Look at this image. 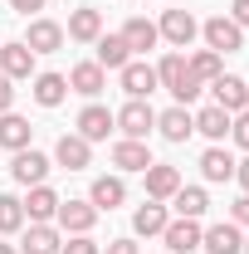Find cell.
I'll list each match as a JSON object with an SVG mask.
<instances>
[{
    "label": "cell",
    "mask_w": 249,
    "mask_h": 254,
    "mask_svg": "<svg viewBox=\"0 0 249 254\" xmlns=\"http://www.w3.org/2000/svg\"><path fill=\"white\" fill-rule=\"evenodd\" d=\"M156 83H161L166 93L176 98L181 108H190V103L200 98V88H205V83H200V78L186 68V54H166V59L156 64Z\"/></svg>",
    "instance_id": "cell-1"
},
{
    "label": "cell",
    "mask_w": 249,
    "mask_h": 254,
    "mask_svg": "<svg viewBox=\"0 0 249 254\" xmlns=\"http://www.w3.org/2000/svg\"><path fill=\"white\" fill-rule=\"evenodd\" d=\"M113 123H118L123 137L147 142V137H152V127H156V113H152V103H147V98H127V108H123V113H113Z\"/></svg>",
    "instance_id": "cell-2"
},
{
    "label": "cell",
    "mask_w": 249,
    "mask_h": 254,
    "mask_svg": "<svg viewBox=\"0 0 249 254\" xmlns=\"http://www.w3.org/2000/svg\"><path fill=\"white\" fill-rule=\"evenodd\" d=\"M200 34H205V49H215V54H240V49H245V30H240L230 15H210V20L200 25Z\"/></svg>",
    "instance_id": "cell-3"
},
{
    "label": "cell",
    "mask_w": 249,
    "mask_h": 254,
    "mask_svg": "<svg viewBox=\"0 0 249 254\" xmlns=\"http://www.w3.org/2000/svg\"><path fill=\"white\" fill-rule=\"evenodd\" d=\"M156 34H161L166 44H176V49H190V39L200 34V25H195V15H190V10H166V15H161V25H156Z\"/></svg>",
    "instance_id": "cell-4"
},
{
    "label": "cell",
    "mask_w": 249,
    "mask_h": 254,
    "mask_svg": "<svg viewBox=\"0 0 249 254\" xmlns=\"http://www.w3.org/2000/svg\"><path fill=\"white\" fill-rule=\"evenodd\" d=\"M210 93H215V108H225L230 118L249 108V83L240 78V73H220L215 83H210Z\"/></svg>",
    "instance_id": "cell-5"
},
{
    "label": "cell",
    "mask_w": 249,
    "mask_h": 254,
    "mask_svg": "<svg viewBox=\"0 0 249 254\" xmlns=\"http://www.w3.org/2000/svg\"><path fill=\"white\" fill-rule=\"evenodd\" d=\"M54 220H59V230H68V235H88L98 225V205L93 200H59Z\"/></svg>",
    "instance_id": "cell-6"
},
{
    "label": "cell",
    "mask_w": 249,
    "mask_h": 254,
    "mask_svg": "<svg viewBox=\"0 0 249 254\" xmlns=\"http://www.w3.org/2000/svg\"><path fill=\"white\" fill-rule=\"evenodd\" d=\"M200 220H186V215H176V220H166V230H161V240H166V254H190L200 250Z\"/></svg>",
    "instance_id": "cell-7"
},
{
    "label": "cell",
    "mask_w": 249,
    "mask_h": 254,
    "mask_svg": "<svg viewBox=\"0 0 249 254\" xmlns=\"http://www.w3.org/2000/svg\"><path fill=\"white\" fill-rule=\"evenodd\" d=\"M118 73H123V93L127 98H152L156 88H161V83H156V68L142 64V59H127Z\"/></svg>",
    "instance_id": "cell-8"
},
{
    "label": "cell",
    "mask_w": 249,
    "mask_h": 254,
    "mask_svg": "<svg viewBox=\"0 0 249 254\" xmlns=\"http://www.w3.org/2000/svg\"><path fill=\"white\" fill-rule=\"evenodd\" d=\"M200 250L205 254H240L245 250V235H240L235 220H220V225H210V230L200 235Z\"/></svg>",
    "instance_id": "cell-9"
},
{
    "label": "cell",
    "mask_w": 249,
    "mask_h": 254,
    "mask_svg": "<svg viewBox=\"0 0 249 254\" xmlns=\"http://www.w3.org/2000/svg\"><path fill=\"white\" fill-rule=\"evenodd\" d=\"M0 73L15 83V78H34V54L25 39H15V44H0Z\"/></svg>",
    "instance_id": "cell-10"
},
{
    "label": "cell",
    "mask_w": 249,
    "mask_h": 254,
    "mask_svg": "<svg viewBox=\"0 0 249 254\" xmlns=\"http://www.w3.org/2000/svg\"><path fill=\"white\" fill-rule=\"evenodd\" d=\"M68 88H73V93H83V98H98L103 88H108V68H103L98 59L73 64V68H68Z\"/></svg>",
    "instance_id": "cell-11"
},
{
    "label": "cell",
    "mask_w": 249,
    "mask_h": 254,
    "mask_svg": "<svg viewBox=\"0 0 249 254\" xmlns=\"http://www.w3.org/2000/svg\"><path fill=\"white\" fill-rule=\"evenodd\" d=\"M10 171H15V181H20V186H44V176H49V157H44V152H34V147H25V152H15Z\"/></svg>",
    "instance_id": "cell-12"
},
{
    "label": "cell",
    "mask_w": 249,
    "mask_h": 254,
    "mask_svg": "<svg viewBox=\"0 0 249 254\" xmlns=\"http://www.w3.org/2000/svg\"><path fill=\"white\" fill-rule=\"evenodd\" d=\"M156 132H161L166 142H186L190 132H195V113L176 103V108H166V113H156Z\"/></svg>",
    "instance_id": "cell-13"
},
{
    "label": "cell",
    "mask_w": 249,
    "mask_h": 254,
    "mask_svg": "<svg viewBox=\"0 0 249 254\" xmlns=\"http://www.w3.org/2000/svg\"><path fill=\"white\" fill-rule=\"evenodd\" d=\"M54 161H59V166H68V171H83V166L93 161V142H83L78 132H63L59 147H54Z\"/></svg>",
    "instance_id": "cell-14"
},
{
    "label": "cell",
    "mask_w": 249,
    "mask_h": 254,
    "mask_svg": "<svg viewBox=\"0 0 249 254\" xmlns=\"http://www.w3.org/2000/svg\"><path fill=\"white\" fill-rule=\"evenodd\" d=\"M142 176H147V200H171V195L181 190V171H176V166H161V161H152Z\"/></svg>",
    "instance_id": "cell-15"
},
{
    "label": "cell",
    "mask_w": 249,
    "mask_h": 254,
    "mask_svg": "<svg viewBox=\"0 0 249 254\" xmlns=\"http://www.w3.org/2000/svg\"><path fill=\"white\" fill-rule=\"evenodd\" d=\"M25 44H30V54H54V49H63V25L59 20H30Z\"/></svg>",
    "instance_id": "cell-16"
},
{
    "label": "cell",
    "mask_w": 249,
    "mask_h": 254,
    "mask_svg": "<svg viewBox=\"0 0 249 254\" xmlns=\"http://www.w3.org/2000/svg\"><path fill=\"white\" fill-rule=\"evenodd\" d=\"M113 127L118 123H113V113H108L103 103H88V108L78 113V137H83V142H103Z\"/></svg>",
    "instance_id": "cell-17"
},
{
    "label": "cell",
    "mask_w": 249,
    "mask_h": 254,
    "mask_svg": "<svg viewBox=\"0 0 249 254\" xmlns=\"http://www.w3.org/2000/svg\"><path fill=\"white\" fill-rule=\"evenodd\" d=\"M200 176H205L210 186H220V181H235V157H230L225 147H205V152H200Z\"/></svg>",
    "instance_id": "cell-18"
},
{
    "label": "cell",
    "mask_w": 249,
    "mask_h": 254,
    "mask_svg": "<svg viewBox=\"0 0 249 254\" xmlns=\"http://www.w3.org/2000/svg\"><path fill=\"white\" fill-rule=\"evenodd\" d=\"M88 200L98 205V215H103V210H118V205L127 200V181L123 176H98L93 190H88Z\"/></svg>",
    "instance_id": "cell-19"
},
{
    "label": "cell",
    "mask_w": 249,
    "mask_h": 254,
    "mask_svg": "<svg viewBox=\"0 0 249 254\" xmlns=\"http://www.w3.org/2000/svg\"><path fill=\"white\" fill-rule=\"evenodd\" d=\"M30 137H34V127L25 123L20 113H0V147H5V152H25Z\"/></svg>",
    "instance_id": "cell-20"
},
{
    "label": "cell",
    "mask_w": 249,
    "mask_h": 254,
    "mask_svg": "<svg viewBox=\"0 0 249 254\" xmlns=\"http://www.w3.org/2000/svg\"><path fill=\"white\" fill-rule=\"evenodd\" d=\"M34 103H39V108H59L63 98H68V78H63V73H34Z\"/></svg>",
    "instance_id": "cell-21"
},
{
    "label": "cell",
    "mask_w": 249,
    "mask_h": 254,
    "mask_svg": "<svg viewBox=\"0 0 249 254\" xmlns=\"http://www.w3.org/2000/svg\"><path fill=\"white\" fill-rule=\"evenodd\" d=\"M123 39H127V49H132V54H147V49H156V39H161V34H156V25L147 20V15H132V20L123 25Z\"/></svg>",
    "instance_id": "cell-22"
},
{
    "label": "cell",
    "mask_w": 249,
    "mask_h": 254,
    "mask_svg": "<svg viewBox=\"0 0 249 254\" xmlns=\"http://www.w3.org/2000/svg\"><path fill=\"white\" fill-rule=\"evenodd\" d=\"M113 166H118V171H147V166H152L147 142H132V137H123V142L113 147Z\"/></svg>",
    "instance_id": "cell-23"
},
{
    "label": "cell",
    "mask_w": 249,
    "mask_h": 254,
    "mask_svg": "<svg viewBox=\"0 0 249 254\" xmlns=\"http://www.w3.org/2000/svg\"><path fill=\"white\" fill-rule=\"evenodd\" d=\"M54 210H59V195L49 186H30V200H25V220L30 225H49L54 220Z\"/></svg>",
    "instance_id": "cell-24"
},
{
    "label": "cell",
    "mask_w": 249,
    "mask_h": 254,
    "mask_svg": "<svg viewBox=\"0 0 249 254\" xmlns=\"http://www.w3.org/2000/svg\"><path fill=\"white\" fill-rule=\"evenodd\" d=\"M230 123H235V118H230L225 108H215V103L195 113V132H200V137H210V142H225V137H230Z\"/></svg>",
    "instance_id": "cell-25"
},
{
    "label": "cell",
    "mask_w": 249,
    "mask_h": 254,
    "mask_svg": "<svg viewBox=\"0 0 249 254\" xmlns=\"http://www.w3.org/2000/svg\"><path fill=\"white\" fill-rule=\"evenodd\" d=\"M166 220H171V215H166V205H161V200H147V205H137V210H132V230H137V235H147V240L161 235Z\"/></svg>",
    "instance_id": "cell-26"
},
{
    "label": "cell",
    "mask_w": 249,
    "mask_h": 254,
    "mask_svg": "<svg viewBox=\"0 0 249 254\" xmlns=\"http://www.w3.org/2000/svg\"><path fill=\"white\" fill-rule=\"evenodd\" d=\"M59 245H63V235L54 230V225H30L25 240H20L25 254H59Z\"/></svg>",
    "instance_id": "cell-27"
},
{
    "label": "cell",
    "mask_w": 249,
    "mask_h": 254,
    "mask_svg": "<svg viewBox=\"0 0 249 254\" xmlns=\"http://www.w3.org/2000/svg\"><path fill=\"white\" fill-rule=\"evenodd\" d=\"M171 205H176V215H186V220H200V215L210 210V195H205V186H181L176 195H171Z\"/></svg>",
    "instance_id": "cell-28"
},
{
    "label": "cell",
    "mask_w": 249,
    "mask_h": 254,
    "mask_svg": "<svg viewBox=\"0 0 249 254\" xmlns=\"http://www.w3.org/2000/svg\"><path fill=\"white\" fill-rule=\"evenodd\" d=\"M93 44H98V64H103V68H123V64L132 59V49H127L123 34H98Z\"/></svg>",
    "instance_id": "cell-29"
},
{
    "label": "cell",
    "mask_w": 249,
    "mask_h": 254,
    "mask_svg": "<svg viewBox=\"0 0 249 254\" xmlns=\"http://www.w3.org/2000/svg\"><path fill=\"white\" fill-rule=\"evenodd\" d=\"M98 34H103V15H98V10H73V15H68V39L93 44Z\"/></svg>",
    "instance_id": "cell-30"
},
{
    "label": "cell",
    "mask_w": 249,
    "mask_h": 254,
    "mask_svg": "<svg viewBox=\"0 0 249 254\" xmlns=\"http://www.w3.org/2000/svg\"><path fill=\"white\" fill-rule=\"evenodd\" d=\"M186 68L200 78V83H215L220 73H225V54H215V49H195V54L186 59Z\"/></svg>",
    "instance_id": "cell-31"
},
{
    "label": "cell",
    "mask_w": 249,
    "mask_h": 254,
    "mask_svg": "<svg viewBox=\"0 0 249 254\" xmlns=\"http://www.w3.org/2000/svg\"><path fill=\"white\" fill-rule=\"evenodd\" d=\"M20 230H25V200L0 195V235H20Z\"/></svg>",
    "instance_id": "cell-32"
},
{
    "label": "cell",
    "mask_w": 249,
    "mask_h": 254,
    "mask_svg": "<svg viewBox=\"0 0 249 254\" xmlns=\"http://www.w3.org/2000/svg\"><path fill=\"white\" fill-rule=\"evenodd\" d=\"M59 254H103V250H98L88 235H68V240L59 245Z\"/></svg>",
    "instance_id": "cell-33"
},
{
    "label": "cell",
    "mask_w": 249,
    "mask_h": 254,
    "mask_svg": "<svg viewBox=\"0 0 249 254\" xmlns=\"http://www.w3.org/2000/svg\"><path fill=\"white\" fill-rule=\"evenodd\" d=\"M230 137H235V142L249 152V108H245V113H235V123H230Z\"/></svg>",
    "instance_id": "cell-34"
},
{
    "label": "cell",
    "mask_w": 249,
    "mask_h": 254,
    "mask_svg": "<svg viewBox=\"0 0 249 254\" xmlns=\"http://www.w3.org/2000/svg\"><path fill=\"white\" fill-rule=\"evenodd\" d=\"M230 20H235L240 30H249V0H235V5H230Z\"/></svg>",
    "instance_id": "cell-35"
},
{
    "label": "cell",
    "mask_w": 249,
    "mask_h": 254,
    "mask_svg": "<svg viewBox=\"0 0 249 254\" xmlns=\"http://www.w3.org/2000/svg\"><path fill=\"white\" fill-rule=\"evenodd\" d=\"M230 220H235V225H249V195H240V200L230 205Z\"/></svg>",
    "instance_id": "cell-36"
},
{
    "label": "cell",
    "mask_w": 249,
    "mask_h": 254,
    "mask_svg": "<svg viewBox=\"0 0 249 254\" xmlns=\"http://www.w3.org/2000/svg\"><path fill=\"white\" fill-rule=\"evenodd\" d=\"M103 254H142V250H137V240H108Z\"/></svg>",
    "instance_id": "cell-37"
},
{
    "label": "cell",
    "mask_w": 249,
    "mask_h": 254,
    "mask_svg": "<svg viewBox=\"0 0 249 254\" xmlns=\"http://www.w3.org/2000/svg\"><path fill=\"white\" fill-rule=\"evenodd\" d=\"M10 103H15V88H10V78L0 73V113H10Z\"/></svg>",
    "instance_id": "cell-38"
},
{
    "label": "cell",
    "mask_w": 249,
    "mask_h": 254,
    "mask_svg": "<svg viewBox=\"0 0 249 254\" xmlns=\"http://www.w3.org/2000/svg\"><path fill=\"white\" fill-rule=\"evenodd\" d=\"M235 181H240V186H245V195H249V157L235 161Z\"/></svg>",
    "instance_id": "cell-39"
},
{
    "label": "cell",
    "mask_w": 249,
    "mask_h": 254,
    "mask_svg": "<svg viewBox=\"0 0 249 254\" xmlns=\"http://www.w3.org/2000/svg\"><path fill=\"white\" fill-rule=\"evenodd\" d=\"M10 10H20V15H30V10H44V0H10Z\"/></svg>",
    "instance_id": "cell-40"
},
{
    "label": "cell",
    "mask_w": 249,
    "mask_h": 254,
    "mask_svg": "<svg viewBox=\"0 0 249 254\" xmlns=\"http://www.w3.org/2000/svg\"><path fill=\"white\" fill-rule=\"evenodd\" d=\"M0 254H15V245H0Z\"/></svg>",
    "instance_id": "cell-41"
},
{
    "label": "cell",
    "mask_w": 249,
    "mask_h": 254,
    "mask_svg": "<svg viewBox=\"0 0 249 254\" xmlns=\"http://www.w3.org/2000/svg\"><path fill=\"white\" fill-rule=\"evenodd\" d=\"M240 254H249V240H245V250H240Z\"/></svg>",
    "instance_id": "cell-42"
}]
</instances>
